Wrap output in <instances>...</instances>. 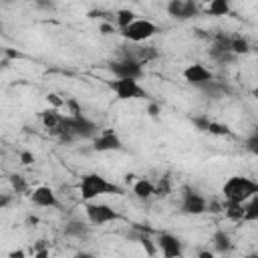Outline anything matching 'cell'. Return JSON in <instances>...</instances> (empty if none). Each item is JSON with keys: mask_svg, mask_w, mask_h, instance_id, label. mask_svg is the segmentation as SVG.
<instances>
[{"mask_svg": "<svg viewBox=\"0 0 258 258\" xmlns=\"http://www.w3.org/2000/svg\"><path fill=\"white\" fill-rule=\"evenodd\" d=\"M79 191H81V198L85 202H91V200H95L99 196H105V194H115V196L123 194V189L117 183L109 181L107 177H103L99 173H87V175H83L81 177V183H79Z\"/></svg>", "mask_w": 258, "mask_h": 258, "instance_id": "2", "label": "cell"}, {"mask_svg": "<svg viewBox=\"0 0 258 258\" xmlns=\"http://www.w3.org/2000/svg\"><path fill=\"white\" fill-rule=\"evenodd\" d=\"M181 12H183V0H171V2L167 4V14H169V16L181 20Z\"/></svg>", "mask_w": 258, "mask_h": 258, "instance_id": "25", "label": "cell"}, {"mask_svg": "<svg viewBox=\"0 0 258 258\" xmlns=\"http://www.w3.org/2000/svg\"><path fill=\"white\" fill-rule=\"evenodd\" d=\"M208 133H212V135H228V133H230V129H228L226 125H220V123H216V121H210Z\"/></svg>", "mask_w": 258, "mask_h": 258, "instance_id": "28", "label": "cell"}, {"mask_svg": "<svg viewBox=\"0 0 258 258\" xmlns=\"http://www.w3.org/2000/svg\"><path fill=\"white\" fill-rule=\"evenodd\" d=\"M157 248L161 250V256H163V258H181V254H183L181 240L175 238V236L169 234V232L159 234V238H157Z\"/></svg>", "mask_w": 258, "mask_h": 258, "instance_id": "10", "label": "cell"}, {"mask_svg": "<svg viewBox=\"0 0 258 258\" xmlns=\"http://www.w3.org/2000/svg\"><path fill=\"white\" fill-rule=\"evenodd\" d=\"M60 119H62V115H60V113H56L54 109H46V111H42V113H40V121H42V125H44L52 135H54V133H56V129H58Z\"/></svg>", "mask_w": 258, "mask_h": 258, "instance_id": "13", "label": "cell"}, {"mask_svg": "<svg viewBox=\"0 0 258 258\" xmlns=\"http://www.w3.org/2000/svg\"><path fill=\"white\" fill-rule=\"evenodd\" d=\"M153 181H149L147 177H141V179H137L135 183H133V194L139 198V200H147V198H151L153 196Z\"/></svg>", "mask_w": 258, "mask_h": 258, "instance_id": "14", "label": "cell"}, {"mask_svg": "<svg viewBox=\"0 0 258 258\" xmlns=\"http://www.w3.org/2000/svg\"><path fill=\"white\" fill-rule=\"evenodd\" d=\"M30 202L38 208H58V200H56V194L52 187L48 185H38L32 189L30 194Z\"/></svg>", "mask_w": 258, "mask_h": 258, "instance_id": "11", "label": "cell"}, {"mask_svg": "<svg viewBox=\"0 0 258 258\" xmlns=\"http://www.w3.org/2000/svg\"><path fill=\"white\" fill-rule=\"evenodd\" d=\"M133 20H135V12H133V10L123 8V10H119V12H117V26H119L121 30H123L125 26H129Z\"/></svg>", "mask_w": 258, "mask_h": 258, "instance_id": "22", "label": "cell"}, {"mask_svg": "<svg viewBox=\"0 0 258 258\" xmlns=\"http://www.w3.org/2000/svg\"><path fill=\"white\" fill-rule=\"evenodd\" d=\"M111 89H113V93L117 95V99H121V101L145 99V97H147V91H145L137 81H131V79H117V81H111Z\"/></svg>", "mask_w": 258, "mask_h": 258, "instance_id": "4", "label": "cell"}, {"mask_svg": "<svg viewBox=\"0 0 258 258\" xmlns=\"http://www.w3.org/2000/svg\"><path fill=\"white\" fill-rule=\"evenodd\" d=\"M93 149L95 151H121L123 143L119 139V135L113 129H103L99 135L93 137Z\"/></svg>", "mask_w": 258, "mask_h": 258, "instance_id": "8", "label": "cell"}, {"mask_svg": "<svg viewBox=\"0 0 258 258\" xmlns=\"http://www.w3.org/2000/svg\"><path fill=\"white\" fill-rule=\"evenodd\" d=\"M46 101H48L52 107H62V105H64V101H62L56 93H48V95H46Z\"/></svg>", "mask_w": 258, "mask_h": 258, "instance_id": "31", "label": "cell"}, {"mask_svg": "<svg viewBox=\"0 0 258 258\" xmlns=\"http://www.w3.org/2000/svg\"><path fill=\"white\" fill-rule=\"evenodd\" d=\"M222 194H224L226 202L246 204L250 198L258 196V183L246 175H232L222 185Z\"/></svg>", "mask_w": 258, "mask_h": 258, "instance_id": "1", "label": "cell"}, {"mask_svg": "<svg viewBox=\"0 0 258 258\" xmlns=\"http://www.w3.org/2000/svg\"><path fill=\"white\" fill-rule=\"evenodd\" d=\"M200 89H202V91H204L206 95H210L212 99H220V97H222V95H224V93L228 91V89H226V87H224L222 83H218V81H210V83L202 85Z\"/></svg>", "mask_w": 258, "mask_h": 258, "instance_id": "20", "label": "cell"}, {"mask_svg": "<svg viewBox=\"0 0 258 258\" xmlns=\"http://www.w3.org/2000/svg\"><path fill=\"white\" fill-rule=\"evenodd\" d=\"M10 200H12V198H10L8 194H0V210H2V208H6V206L10 204Z\"/></svg>", "mask_w": 258, "mask_h": 258, "instance_id": "38", "label": "cell"}, {"mask_svg": "<svg viewBox=\"0 0 258 258\" xmlns=\"http://www.w3.org/2000/svg\"><path fill=\"white\" fill-rule=\"evenodd\" d=\"M10 185H12V189H14L16 194H24V191L28 189V183H26V179H24L20 173H12V175H10Z\"/></svg>", "mask_w": 258, "mask_h": 258, "instance_id": "24", "label": "cell"}, {"mask_svg": "<svg viewBox=\"0 0 258 258\" xmlns=\"http://www.w3.org/2000/svg\"><path fill=\"white\" fill-rule=\"evenodd\" d=\"M109 71L115 75V79H131L137 81L143 75V64H139L133 58H121V60H111Z\"/></svg>", "mask_w": 258, "mask_h": 258, "instance_id": "6", "label": "cell"}, {"mask_svg": "<svg viewBox=\"0 0 258 258\" xmlns=\"http://www.w3.org/2000/svg\"><path fill=\"white\" fill-rule=\"evenodd\" d=\"M101 32H103V34H111V32H115V28H113V24L103 22V24H101Z\"/></svg>", "mask_w": 258, "mask_h": 258, "instance_id": "36", "label": "cell"}, {"mask_svg": "<svg viewBox=\"0 0 258 258\" xmlns=\"http://www.w3.org/2000/svg\"><path fill=\"white\" fill-rule=\"evenodd\" d=\"M210 117H206V115H198V117H194L191 119V123H194V127L198 129V131H204V133H208V127H210Z\"/></svg>", "mask_w": 258, "mask_h": 258, "instance_id": "27", "label": "cell"}, {"mask_svg": "<svg viewBox=\"0 0 258 258\" xmlns=\"http://www.w3.org/2000/svg\"><path fill=\"white\" fill-rule=\"evenodd\" d=\"M222 210L226 212V216L232 220V222H242V216H244V204H232V202H226L222 206Z\"/></svg>", "mask_w": 258, "mask_h": 258, "instance_id": "16", "label": "cell"}, {"mask_svg": "<svg viewBox=\"0 0 258 258\" xmlns=\"http://www.w3.org/2000/svg\"><path fill=\"white\" fill-rule=\"evenodd\" d=\"M67 107L71 109V117H79V115H83V113H81V107H79V103H77L75 99L67 101Z\"/></svg>", "mask_w": 258, "mask_h": 258, "instance_id": "32", "label": "cell"}, {"mask_svg": "<svg viewBox=\"0 0 258 258\" xmlns=\"http://www.w3.org/2000/svg\"><path fill=\"white\" fill-rule=\"evenodd\" d=\"M183 79H185L189 85H194V87H202V85L214 81V73H212L206 64L194 62V64H189V67L183 69Z\"/></svg>", "mask_w": 258, "mask_h": 258, "instance_id": "9", "label": "cell"}, {"mask_svg": "<svg viewBox=\"0 0 258 258\" xmlns=\"http://www.w3.org/2000/svg\"><path fill=\"white\" fill-rule=\"evenodd\" d=\"M155 32H157V26L151 20H147V18H135L129 26H125L121 30V34L129 42H143V40L151 38Z\"/></svg>", "mask_w": 258, "mask_h": 258, "instance_id": "3", "label": "cell"}, {"mask_svg": "<svg viewBox=\"0 0 258 258\" xmlns=\"http://www.w3.org/2000/svg\"><path fill=\"white\" fill-rule=\"evenodd\" d=\"M34 258H48V248H44V250H38V252H34Z\"/></svg>", "mask_w": 258, "mask_h": 258, "instance_id": "41", "label": "cell"}, {"mask_svg": "<svg viewBox=\"0 0 258 258\" xmlns=\"http://www.w3.org/2000/svg\"><path fill=\"white\" fill-rule=\"evenodd\" d=\"M244 222H256L258 220V196L250 198L248 204H244V216H242Z\"/></svg>", "mask_w": 258, "mask_h": 258, "instance_id": "19", "label": "cell"}, {"mask_svg": "<svg viewBox=\"0 0 258 258\" xmlns=\"http://www.w3.org/2000/svg\"><path fill=\"white\" fill-rule=\"evenodd\" d=\"M206 206H208V202H206L204 196H200L194 189H183L181 206H179L183 214H187V216H200V214L206 212Z\"/></svg>", "mask_w": 258, "mask_h": 258, "instance_id": "7", "label": "cell"}, {"mask_svg": "<svg viewBox=\"0 0 258 258\" xmlns=\"http://www.w3.org/2000/svg\"><path fill=\"white\" fill-rule=\"evenodd\" d=\"M198 258H216V256H214V252H210V250H200V252H198Z\"/></svg>", "mask_w": 258, "mask_h": 258, "instance_id": "39", "label": "cell"}, {"mask_svg": "<svg viewBox=\"0 0 258 258\" xmlns=\"http://www.w3.org/2000/svg\"><path fill=\"white\" fill-rule=\"evenodd\" d=\"M147 115H149V117H157V115H159V105H157V103H149Z\"/></svg>", "mask_w": 258, "mask_h": 258, "instance_id": "34", "label": "cell"}, {"mask_svg": "<svg viewBox=\"0 0 258 258\" xmlns=\"http://www.w3.org/2000/svg\"><path fill=\"white\" fill-rule=\"evenodd\" d=\"M212 242H214V250L220 252V254H228L232 250V238L228 232L224 230H218L214 236H212Z\"/></svg>", "mask_w": 258, "mask_h": 258, "instance_id": "12", "label": "cell"}, {"mask_svg": "<svg viewBox=\"0 0 258 258\" xmlns=\"http://www.w3.org/2000/svg\"><path fill=\"white\" fill-rule=\"evenodd\" d=\"M250 50V44H248V40L244 38V36H230V52L236 56V54H244V52H248Z\"/></svg>", "mask_w": 258, "mask_h": 258, "instance_id": "18", "label": "cell"}, {"mask_svg": "<svg viewBox=\"0 0 258 258\" xmlns=\"http://www.w3.org/2000/svg\"><path fill=\"white\" fill-rule=\"evenodd\" d=\"M8 258H26V252L24 250H12V252H8Z\"/></svg>", "mask_w": 258, "mask_h": 258, "instance_id": "37", "label": "cell"}, {"mask_svg": "<svg viewBox=\"0 0 258 258\" xmlns=\"http://www.w3.org/2000/svg\"><path fill=\"white\" fill-rule=\"evenodd\" d=\"M139 242L143 244V248L147 250V254H149V256H153V254H155V246L151 244V240H149V236H139Z\"/></svg>", "mask_w": 258, "mask_h": 258, "instance_id": "30", "label": "cell"}, {"mask_svg": "<svg viewBox=\"0 0 258 258\" xmlns=\"http://www.w3.org/2000/svg\"><path fill=\"white\" fill-rule=\"evenodd\" d=\"M75 258H95L91 252H79V254H75Z\"/></svg>", "mask_w": 258, "mask_h": 258, "instance_id": "43", "label": "cell"}, {"mask_svg": "<svg viewBox=\"0 0 258 258\" xmlns=\"http://www.w3.org/2000/svg\"><path fill=\"white\" fill-rule=\"evenodd\" d=\"M26 224H28V226H36V224H38V218H36V216H28V218H26Z\"/></svg>", "mask_w": 258, "mask_h": 258, "instance_id": "42", "label": "cell"}, {"mask_svg": "<svg viewBox=\"0 0 258 258\" xmlns=\"http://www.w3.org/2000/svg\"><path fill=\"white\" fill-rule=\"evenodd\" d=\"M198 14V4L191 2V0H183V12H181V20H187V18H194Z\"/></svg>", "mask_w": 258, "mask_h": 258, "instance_id": "26", "label": "cell"}, {"mask_svg": "<svg viewBox=\"0 0 258 258\" xmlns=\"http://www.w3.org/2000/svg\"><path fill=\"white\" fill-rule=\"evenodd\" d=\"M206 12L212 16H226V14H230V4L226 0H212L208 4Z\"/></svg>", "mask_w": 258, "mask_h": 258, "instance_id": "17", "label": "cell"}, {"mask_svg": "<svg viewBox=\"0 0 258 258\" xmlns=\"http://www.w3.org/2000/svg\"><path fill=\"white\" fill-rule=\"evenodd\" d=\"M89 232H91V226H87L85 222H79V220H73L64 226V234L71 238H85Z\"/></svg>", "mask_w": 258, "mask_h": 258, "instance_id": "15", "label": "cell"}, {"mask_svg": "<svg viewBox=\"0 0 258 258\" xmlns=\"http://www.w3.org/2000/svg\"><path fill=\"white\" fill-rule=\"evenodd\" d=\"M169 191H171V177H169V175H163V177L159 179V183L153 187V196L165 198V196H169Z\"/></svg>", "mask_w": 258, "mask_h": 258, "instance_id": "21", "label": "cell"}, {"mask_svg": "<svg viewBox=\"0 0 258 258\" xmlns=\"http://www.w3.org/2000/svg\"><path fill=\"white\" fill-rule=\"evenodd\" d=\"M44 248H48V244H46V240H38L32 248H30V252L34 254V252H38V250H44Z\"/></svg>", "mask_w": 258, "mask_h": 258, "instance_id": "35", "label": "cell"}, {"mask_svg": "<svg viewBox=\"0 0 258 258\" xmlns=\"http://www.w3.org/2000/svg\"><path fill=\"white\" fill-rule=\"evenodd\" d=\"M210 56H212L216 62H220V64H226V62H230V60H234V58H236L232 52L220 50V48H216V46H212V50H210Z\"/></svg>", "mask_w": 258, "mask_h": 258, "instance_id": "23", "label": "cell"}, {"mask_svg": "<svg viewBox=\"0 0 258 258\" xmlns=\"http://www.w3.org/2000/svg\"><path fill=\"white\" fill-rule=\"evenodd\" d=\"M20 161H22L24 165H30V163L34 161V155H32L30 151H22V153H20Z\"/></svg>", "mask_w": 258, "mask_h": 258, "instance_id": "33", "label": "cell"}, {"mask_svg": "<svg viewBox=\"0 0 258 258\" xmlns=\"http://www.w3.org/2000/svg\"><path fill=\"white\" fill-rule=\"evenodd\" d=\"M85 212H87V218L93 226H105L109 222H115L119 220L121 216L107 204H93V202H87L85 206Z\"/></svg>", "mask_w": 258, "mask_h": 258, "instance_id": "5", "label": "cell"}, {"mask_svg": "<svg viewBox=\"0 0 258 258\" xmlns=\"http://www.w3.org/2000/svg\"><path fill=\"white\" fill-rule=\"evenodd\" d=\"M246 258H258V254H248Z\"/></svg>", "mask_w": 258, "mask_h": 258, "instance_id": "44", "label": "cell"}, {"mask_svg": "<svg viewBox=\"0 0 258 258\" xmlns=\"http://www.w3.org/2000/svg\"><path fill=\"white\" fill-rule=\"evenodd\" d=\"M6 56H8V58H20L22 54H20L18 50H10V48H6Z\"/></svg>", "mask_w": 258, "mask_h": 258, "instance_id": "40", "label": "cell"}, {"mask_svg": "<svg viewBox=\"0 0 258 258\" xmlns=\"http://www.w3.org/2000/svg\"><path fill=\"white\" fill-rule=\"evenodd\" d=\"M246 147H248V151L258 153V133H252V135L246 139Z\"/></svg>", "mask_w": 258, "mask_h": 258, "instance_id": "29", "label": "cell"}]
</instances>
